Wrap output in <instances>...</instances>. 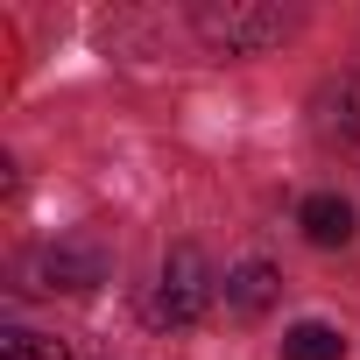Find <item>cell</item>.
<instances>
[{
  "instance_id": "obj_4",
  "label": "cell",
  "mask_w": 360,
  "mask_h": 360,
  "mask_svg": "<svg viewBox=\"0 0 360 360\" xmlns=\"http://www.w3.org/2000/svg\"><path fill=\"white\" fill-rule=\"evenodd\" d=\"M311 127H318V141H353L360 134V85L353 78H325L318 99H311Z\"/></svg>"
},
{
  "instance_id": "obj_7",
  "label": "cell",
  "mask_w": 360,
  "mask_h": 360,
  "mask_svg": "<svg viewBox=\"0 0 360 360\" xmlns=\"http://www.w3.org/2000/svg\"><path fill=\"white\" fill-rule=\"evenodd\" d=\"M283 360H346V339L311 318V325H290L283 332Z\"/></svg>"
},
{
  "instance_id": "obj_6",
  "label": "cell",
  "mask_w": 360,
  "mask_h": 360,
  "mask_svg": "<svg viewBox=\"0 0 360 360\" xmlns=\"http://www.w3.org/2000/svg\"><path fill=\"white\" fill-rule=\"evenodd\" d=\"M276 304V269L269 262H240L233 276H226V311L233 318H255V311H269Z\"/></svg>"
},
{
  "instance_id": "obj_3",
  "label": "cell",
  "mask_w": 360,
  "mask_h": 360,
  "mask_svg": "<svg viewBox=\"0 0 360 360\" xmlns=\"http://www.w3.org/2000/svg\"><path fill=\"white\" fill-rule=\"evenodd\" d=\"M106 276L99 248H43L36 255V290H92Z\"/></svg>"
},
{
  "instance_id": "obj_1",
  "label": "cell",
  "mask_w": 360,
  "mask_h": 360,
  "mask_svg": "<svg viewBox=\"0 0 360 360\" xmlns=\"http://www.w3.org/2000/svg\"><path fill=\"white\" fill-rule=\"evenodd\" d=\"M205 304H212V262H205L198 248H169V255H162V276H155V290H148V325L184 332V325L205 318Z\"/></svg>"
},
{
  "instance_id": "obj_5",
  "label": "cell",
  "mask_w": 360,
  "mask_h": 360,
  "mask_svg": "<svg viewBox=\"0 0 360 360\" xmlns=\"http://www.w3.org/2000/svg\"><path fill=\"white\" fill-rule=\"evenodd\" d=\"M297 226H304V240H311V248H346L360 219H353V205H346L339 191H311V198L297 205Z\"/></svg>"
},
{
  "instance_id": "obj_8",
  "label": "cell",
  "mask_w": 360,
  "mask_h": 360,
  "mask_svg": "<svg viewBox=\"0 0 360 360\" xmlns=\"http://www.w3.org/2000/svg\"><path fill=\"white\" fill-rule=\"evenodd\" d=\"M0 360H71V353L50 332H8V339H0Z\"/></svg>"
},
{
  "instance_id": "obj_2",
  "label": "cell",
  "mask_w": 360,
  "mask_h": 360,
  "mask_svg": "<svg viewBox=\"0 0 360 360\" xmlns=\"http://www.w3.org/2000/svg\"><path fill=\"white\" fill-rule=\"evenodd\" d=\"M290 29H297L290 8H248V0H240V8H233V0H226V8H198V36H205L212 50H226V57L269 50V43H283Z\"/></svg>"
}]
</instances>
